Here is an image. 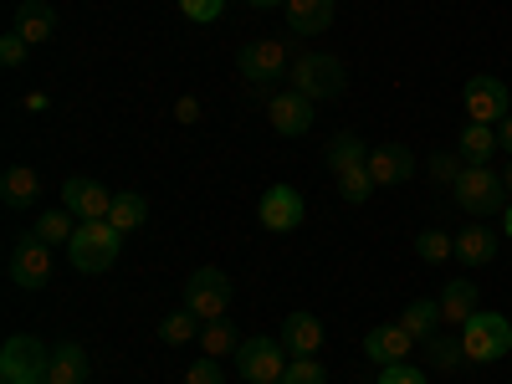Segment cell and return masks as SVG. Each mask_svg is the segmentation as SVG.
Here are the masks:
<instances>
[{
	"label": "cell",
	"instance_id": "6da1fadb",
	"mask_svg": "<svg viewBox=\"0 0 512 384\" xmlns=\"http://www.w3.org/2000/svg\"><path fill=\"white\" fill-rule=\"evenodd\" d=\"M328 175L338 185V195H344L349 205H364L374 180H369V149L354 139V134H333L328 139Z\"/></svg>",
	"mask_w": 512,
	"mask_h": 384
},
{
	"label": "cell",
	"instance_id": "7a4b0ae2",
	"mask_svg": "<svg viewBox=\"0 0 512 384\" xmlns=\"http://www.w3.org/2000/svg\"><path fill=\"white\" fill-rule=\"evenodd\" d=\"M67 251H72V267H77V272L98 277V272H108V267L118 262V251H123V231H118L113 221H82Z\"/></svg>",
	"mask_w": 512,
	"mask_h": 384
},
{
	"label": "cell",
	"instance_id": "3957f363",
	"mask_svg": "<svg viewBox=\"0 0 512 384\" xmlns=\"http://www.w3.org/2000/svg\"><path fill=\"white\" fill-rule=\"evenodd\" d=\"M287 88L313 98V103H323L333 93H344V62L328 57V52H297L292 72H287Z\"/></svg>",
	"mask_w": 512,
	"mask_h": 384
},
{
	"label": "cell",
	"instance_id": "277c9868",
	"mask_svg": "<svg viewBox=\"0 0 512 384\" xmlns=\"http://www.w3.org/2000/svg\"><path fill=\"white\" fill-rule=\"evenodd\" d=\"M461 349H466V364H497L507 349H512V323L502 313H472L461 328Z\"/></svg>",
	"mask_w": 512,
	"mask_h": 384
},
{
	"label": "cell",
	"instance_id": "5b68a950",
	"mask_svg": "<svg viewBox=\"0 0 512 384\" xmlns=\"http://www.w3.org/2000/svg\"><path fill=\"white\" fill-rule=\"evenodd\" d=\"M451 195H456V205L466 210V216H477V221H487V216H497V210H507L502 175H497V169H487V164H466L461 180L451 185Z\"/></svg>",
	"mask_w": 512,
	"mask_h": 384
},
{
	"label": "cell",
	"instance_id": "8992f818",
	"mask_svg": "<svg viewBox=\"0 0 512 384\" xmlns=\"http://www.w3.org/2000/svg\"><path fill=\"white\" fill-rule=\"evenodd\" d=\"M287 359L292 354L282 349V338H241L236 374H241V384H282Z\"/></svg>",
	"mask_w": 512,
	"mask_h": 384
},
{
	"label": "cell",
	"instance_id": "52a82bcc",
	"mask_svg": "<svg viewBox=\"0 0 512 384\" xmlns=\"http://www.w3.org/2000/svg\"><path fill=\"white\" fill-rule=\"evenodd\" d=\"M185 308L200 318V323H216L231 313V277L221 267H200L190 282H185Z\"/></svg>",
	"mask_w": 512,
	"mask_h": 384
},
{
	"label": "cell",
	"instance_id": "ba28073f",
	"mask_svg": "<svg viewBox=\"0 0 512 384\" xmlns=\"http://www.w3.org/2000/svg\"><path fill=\"white\" fill-rule=\"evenodd\" d=\"M236 72L251 82V88H262V82H277L292 72V47L277 36H262V41H246V52L236 62Z\"/></svg>",
	"mask_w": 512,
	"mask_h": 384
},
{
	"label": "cell",
	"instance_id": "9c48e42d",
	"mask_svg": "<svg viewBox=\"0 0 512 384\" xmlns=\"http://www.w3.org/2000/svg\"><path fill=\"white\" fill-rule=\"evenodd\" d=\"M47 359H52V349L41 344V338L16 333V338H6V349H0V379H6V384L41 379V374H47Z\"/></svg>",
	"mask_w": 512,
	"mask_h": 384
},
{
	"label": "cell",
	"instance_id": "30bf717a",
	"mask_svg": "<svg viewBox=\"0 0 512 384\" xmlns=\"http://www.w3.org/2000/svg\"><path fill=\"white\" fill-rule=\"evenodd\" d=\"M461 103H466V118H472V123H502L507 113H512V98H507V82L502 77H472V82H466V93H461Z\"/></svg>",
	"mask_w": 512,
	"mask_h": 384
},
{
	"label": "cell",
	"instance_id": "8fae6325",
	"mask_svg": "<svg viewBox=\"0 0 512 384\" xmlns=\"http://www.w3.org/2000/svg\"><path fill=\"white\" fill-rule=\"evenodd\" d=\"M11 282L26 287V292H41V287H47V282H52V246L36 241V236L16 241V251H11Z\"/></svg>",
	"mask_w": 512,
	"mask_h": 384
},
{
	"label": "cell",
	"instance_id": "7c38bea8",
	"mask_svg": "<svg viewBox=\"0 0 512 384\" xmlns=\"http://www.w3.org/2000/svg\"><path fill=\"white\" fill-rule=\"evenodd\" d=\"M313 118H318V103L313 98H303V93H272V103H267V123L277 128L282 139H297V134H308L313 128Z\"/></svg>",
	"mask_w": 512,
	"mask_h": 384
},
{
	"label": "cell",
	"instance_id": "4fadbf2b",
	"mask_svg": "<svg viewBox=\"0 0 512 384\" xmlns=\"http://www.w3.org/2000/svg\"><path fill=\"white\" fill-rule=\"evenodd\" d=\"M415 349H420V344L405 333V323H374V328L364 333V359H374L379 369H384V364H405Z\"/></svg>",
	"mask_w": 512,
	"mask_h": 384
},
{
	"label": "cell",
	"instance_id": "5bb4252c",
	"mask_svg": "<svg viewBox=\"0 0 512 384\" xmlns=\"http://www.w3.org/2000/svg\"><path fill=\"white\" fill-rule=\"evenodd\" d=\"M113 190H103L98 180H67L62 185V210H72L77 221H108L113 216Z\"/></svg>",
	"mask_w": 512,
	"mask_h": 384
},
{
	"label": "cell",
	"instance_id": "9a60e30c",
	"mask_svg": "<svg viewBox=\"0 0 512 384\" xmlns=\"http://www.w3.org/2000/svg\"><path fill=\"white\" fill-rule=\"evenodd\" d=\"M256 216H262V226L267 231H297V226H303V216H308V210H303V195H297L292 185H272L267 195H262V205H256Z\"/></svg>",
	"mask_w": 512,
	"mask_h": 384
},
{
	"label": "cell",
	"instance_id": "2e32d148",
	"mask_svg": "<svg viewBox=\"0 0 512 384\" xmlns=\"http://www.w3.org/2000/svg\"><path fill=\"white\" fill-rule=\"evenodd\" d=\"M11 31L26 41V47H47V41L57 36V11L47 6V0H21Z\"/></svg>",
	"mask_w": 512,
	"mask_h": 384
},
{
	"label": "cell",
	"instance_id": "e0dca14e",
	"mask_svg": "<svg viewBox=\"0 0 512 384\" xmlns=\"http://www.w3.org/2000/svg\"><path fill=\"white\" fill-rule=\"evenodd\" d=\"M410 175H415V159H410L405 144H379V149H369V180H374V190H379V185H405Z\"/></svg>",
	"mask_w": 512,
	"mask_h": 384
},
{
	"label": "cell",
	"instance_id": "ac0fdd59",
	"mask_svg": "<svg viewBox=\"0 0 512 384\" xmlns=\"http://www.w3.org/2000/svg\"><path fill=\"white\" fill-rule=\"evenodd\" d=\"M441 328H461L466 318L477 313V282L472 277H451L446 287H441Z\"/></svg>",
	"mask_w": 512,
	"mask_h": 384
},
{
	"label": "cell",
	"instance_id": "d6986e66",
	"mask_svg": "<svg viewBox=\"0 0 512 384\" xmlns=\"http://www.w3.org/2000/svg\"><path fill=\"white\" fill-rule=\"evenodd\" d=\"M282 349H287L292 359L318 354V349H323V323H318L313 313H292V318L282 323Z\"/></svg>",
	"mask_w": 512,
	"mask_h": 384
},
{
	"label": "cell",
	"instance_id": "ffe728a7",
	"mask_svg": "<svg viewBox=\"0 0 512 384\" xmlns=\"http://www.w3.org/2000/svg\"><path fill=\"white\" fill-rule=\"evenodd\" d=\"M287 26L292 36H318L333 26V0H287Z\"/></svg>",
	"mask_w": 512,
	"mask_h": 384
},
{
	"label": "cell",
	"instance_id": "44dd1931",
	"mask_svg": "<svg viewBox=\"0 0 512 384\" xmlns=\"http://www.w3.org/2000/svg\"><path fill=\"white\" fill-rule=\"evenodd\" d=\"M47 384H88V354H82L77 344H62V349H52V359H47V374H41Z\"/></svg>",
	"mask_w": 512,
	"mask_h": 384
},
{
	"label": "cell",
	"instance_id": "7402d4cb",
	"mask_svg": "<svg viewBox=\"0 0 512 384\" xmlns=\"http://www.w3.org/2000/svg\"><path fill=\"white\" fill-rule=\"evenodd\" d=\"M456 149H461L466 164H487V159L502 149V134H497L492 123H466V128H461V139H456Z\"/></svg>",
	"mask_w": 512,
	"mask_h": 384
},
{
	"label": "cell",
	"instance_id": "603a6c76",
	"mask_svg": "<svg viewBox=\"0 0 512 384\" xmlns=\"http://www.w3.org/2000/svg\"><path fill=\"white\" fill-rule=\"evenodd\" d=\"M36 195H41V175H36L31 164H11L6 180H0V200H6L11 210H26Z\"/></svg>",
	"mask_w": 512,
	"mask_h": 384
},
{
	"label": "cell",
	"instance_id": "cb8c5ba5",
	"mask_svg": "<svg viewBox=\"0 0 512 384\" xmlns=\"http://www.w3.org/2000/svg\"><path fill=\"white\" fill-rule=\"evenodd\" d=\"M420 354L425 359H431V369H441V374H456L461 364H466V349H461V333H431V338H425V344H420Z\"/></svg>",
	"mask_w": 512,
	"mask_h": 384
},
{
	"label": "cell",
	"instance_id": "d4e9b609",
	"mask_svg": "<svg viewBox=\"0 0 512 384\" xmlns=\"http://www.w3.org/2000/svg\"><path fill=\"white\" fill-rule=\"evenodd\" d=\"M456 256H461V267H487L492 256H497V236L477 221V226H466L456 236Z\"/></svg>",
	"mask_w": 512,
	"mask_h": 384
},
{
	"label": "cell",
	"instance_id": "484cf974",
	"mask_svg": "<svg viewBox=\"0 0 512 384\" xmlns=\"http://www.w3.org/2000/svg\"><path fill=\"white\" fill-rule=\"evenodd\" d=\"M77 216H72V210H41V216H36V241H47V246H72V236H77Z\"/></svg>",
	"mask_w": 512,
	"mask_h": 384
},
{
	"label": "cell",
	"instance_id": "4316f807",
	"mask_svg": "<svg viewBox=\"0 0 512 384\" xmlns=\"http://www.w3.org/2000/svg\"><path fill=\"white\" fill-rule=\"evenodd\" d=\"M236 349H241V338H236V328H231L226 318H216V323L200 328V354H205V359H236Z\"/></svg>",
	"mask_w": 512,
	"mask_h": 384
},
{
	"label": "cell",
	"instance_id": "83f0119b",
	"mask_svg": "<svg viewBox=\"0 0 512 384\" xmlns=\"http://www.w3.org/2000/svg\"><path fill=\"white\" fill-rule=\"evenodd\" d=\"M200 328H205V323H200L190 308H175V313H164V318H159V338H164L169 349L195 344V338H200Z\"/></svg>",
	"mask_w": 512,
	"mask_h": 384
},
{
	"label": "cell",
	"instance_id": "f1b7e54d",
	"mask_svg": "<svg viewBox=\"0 0 512 384\" xmlns=\"http://www.w3.org/2000/svg\"><path fill=\"white\" fill-rule=\"evenodd\" d=\"M108 221H113L123 236H128V231H139V226L149 221V200H144L139 190H118V200H113V216H108Z\"/></svg>",
	"mask_w": 512,
	"mask_h": 384
},
{
	"label": "cell",
	"instance_id": "f546056e",
	"mask_svg": "<svg viewBox=\"0 0 512 384\" xmlns=\"http://www.w3.org/2000/svg\"><path fill=\"white\" fill-rule=\"evenodd\" d=\"M400 323H405V333L415 338V344H425L431 333H441V308H436V303H410V308L400 313Z\"/></svg>",
	"mask_w": 512,
	"mask_h": 384
},
{
	"label": "cell",
	"instance_id": "4dcf8cb0",
	"mask_svg": "<svg viewBox=\"0 0 512 384\" xmlns=\"http://www.w3.org/2000/svg\"><path fill=\"white\" fill-rule=\"evenodd\" d=\"M415 256H420V262H431V267H446L451 256H456V236H446V231H420V236H415Z\"/></svg>",
	"mask_w": 512,
	"mask_h": 384
},
{
	"label": "cell",
	"instance_id": "1f68e13d",
	"mask_svg": "<svg viewBox=\"0 0 512 384\" xmlns=\"http://www.w3.org/2000/svg\"><path fill=\"white\" fill-rule=\"evenodd\" d=\"M282 384H328V369L318 364V354L287 359V374H282Z\"/></svg>",
	"mask_w": 512,
	"mask_h": 384
},
{
	"label": "cell",
	"instance_id": "d6a6232c",
	"mask_svg": "<svg viewBox=\"0 0 512 384\" xmlns=\"http://www.w3.org/2000/svg\"><path fill=\"white\" fill-rule=\"evenodd\" d=\"M461 169H466L461 149H451V154H446V149H441V154H431V180H436V185H446V190H451V185L461 180Z\"/></svg>",
	"mask_w": 512,
	"mask_h": 384
},
{
	"label": "cell",
	"instance_id": "836d02e7",
	"mask_svg": "<svg viewBox=\"0 0 512 384\" xmlns=\"http://www.w3.org/2000/svg\"><path fill=\"white\" fill-rule=\"evenodd\" d=\"M185 384H226V369H221V359H195L190 369H185Z\"/></svg>",
	"mask_w": 512,
	"mask_h": 384
},
{
	"label": "cell",
	"instance_id": "e575fe53",
	"mask_svg": "<svg viewBox=\"0 0 512 384\" xmlns=\"http://www.w3.org/2000/svg\"><path fill=\"white\" fill-rule=\"evenodd\" d=\"M379 384H431V379H425L415 364H384L379 369Z\"/></svg>",
	"mask_w": 512,
	"mask_h": 384
},
{
	"label": "cell",
	"instance_id": "d590c367",
	"mask_svg": "<svg viewBox=\"0 0 512 384\" xmlns=\"http://www.w3.org/2000/svg\"><path fill=\"white\" fill-rule=\"evenodd\" d=\"M180 11H185L190 21H216V16L226 11V0H180Z\"/></svg>",
	"mask_w": 512,
	"mask_h": 384
},
{
	"label": "cell",
	"instance_id": "8d00e7d4",
	"mask_svg": "<svg viewBox=\"0 0 512 384\" xmlns=\"http://www.w3.org/2000/svg\"><path fill=\"white\" fill-rule=\"evenodd\" d=\"M26 52H31V47H26V41H21L16 31L0 36V62H6V67H21V62H26Z\"/></svg>",
	"mask_w": 512,
	"mask_h": 384
},
{
	"label": "cell",
	"instance_id": "74e56055",
	"mask_svg": "<svg viewBox=\"0 0 512 384\" xmlns=\"http://www.w3.org/2000/svg\"><path fill=\"white\" fill-rule=\"evenodd\" d=\"M175 123H200V98H175Z\"/></svg>",
	"mask_w": 512,
	"mask_h": 384
},
{
	"label": "cell",
	"instance_id": "f35d334b",
	"mask_svg": "<svg viewBox=\"0 0 512 384\" xmlns=\"http://www.w3.org/2000/svg\"><path fill=\"white\" fill-rule=\"evenodd\" d=\"M47 103H52V98L41 93V88H31V93L21 98V108H26V113H47Z\"/></svg>",
	"mask_w": 512,
	"mask_h": 384
},
{
	"label": "cell",
	"instance_id": "ab89813d",
	"mask_svg": "<svg viewBox=\"0 0 512 384\" xmlns=\"http://www.w3.org/2000/svg\"><path fill=\"white\" fill-rule=\"evenodd\" d=\"M497 134H502V149H507V154H512V113H507V118H502V123H497Z\"/></svg>",
	"mask_w": 512,
	"mask_h": 384
},
{
	"label": "cell",
	"instance_id": "60d3db41",
	"mask_svg": "<svg viewBox=\"0 0 512 384\" xmlns=\"http://www.w3.org/2000/svg\"><path fill=\"white\" fill-rule=\"evenodd\" d=\"M502 236L512 241V200H507V210H502Z\"/></svg>",
	"mask_w": 512,
	"mask_h": 384
},
{
	"label": "cell",
	"instance_id": "b9f144b4",
	"mask_svg": "<svg viewBox=\"0 0 512 384\" xmlns=\"http://www.w3.org/2000/svg\"><path fill=\"white\" fill-rule=\"evenodd\" d=\"M502 190H507V195H512V159H507V164H502Z\"/></svg>",
	"mask_w": 512,
	"mask_h": 384
},
{
	"label": "cell",
	"instance_id": "7bdbcfd3",
	"mask_svg": "<svg viewBox=\"0 0 512 384\" xmlns=\"http://www.w3.org/2000/svg\"><path fill=\"white\" fill-rule=\"evenodd\" d=\"M256 11H272V6H287V0H251Z\"/></svg>",
	"mask_w": 512,
	"mask_h": 384
},
{
	"label": "cell",
	"instance_id": "ee69618b",
	"mask_svg": "<svg viewBox=\"0 0 512 384\" xmlns=\"http://www.w3.org/2000/svg\"><path fill=\"white\" fill-rule=\"evenodd\" d=\"M16 384H47V379H16Z\"/></svg>",
	"mask_w": 512,
	"mask_h": 384
}]
</instances>
